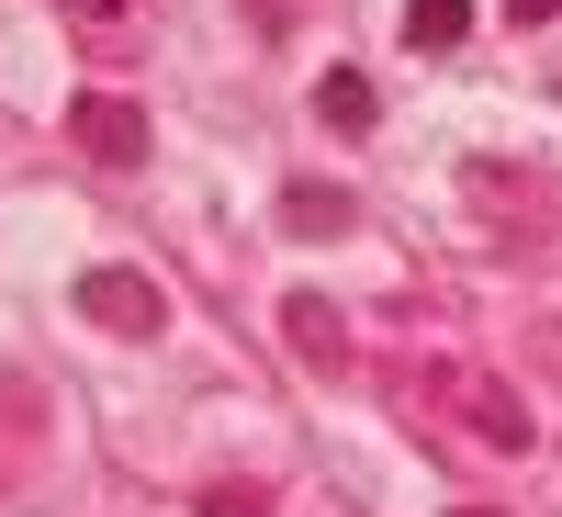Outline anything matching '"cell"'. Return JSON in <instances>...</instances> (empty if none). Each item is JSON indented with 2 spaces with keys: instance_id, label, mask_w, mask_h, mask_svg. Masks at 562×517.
<instances>
[{
  "instance_id": "cell-1",
  "label": "cell",
  "mask_w": 562,
  "mask_h": 517,
  "mask_svg": "<svg viewBox=\"0 0 562 517\" xmlns=\"http://www.w3.org/2000/svg\"><path fill=\"white\" fill-rule=\"evenodd\" d=\"M416 405H439V416H461V428H473L484 450H506V461H529V405H518V383H495V371H473V360H439V371H416L405 383Z\"/></svg>"
},
{
  "instance_id": "cell-2",
  "label": "cell",
  "mask_w": 562,
  "mask_h": 517,
  "mask_svg": "<svg viewBox=\"0 0 562 517\" xmlns=\"http://www.w3.org/2000/svg\"><path fill=\"white\" fill-rule=\"evenodd\" d=\"M68 304L102 326V338H169V293H158L147 270H124V259L79 270V281H68Z\"/></svg>"
},
{
  "instance_id": "cell-3",
  "label": "cell",
  "mask_w": 562,
  "mask_h": 517,
  "mask_svg": "<svg viewBox=\"0 0 562 517\" xmlns=\"http://www.w3.org/2000/svg\"><path fill=\"white\" fill-rule=\"evenodd\" d=\"M68 147L102 169H147V113L124 90H68Z\"/></svg>"
},
{
  "instance_id": "cell-4",
  "label": "cell",
  "mask_w": 562,
  "mask_h": 517,
  "mask_svg": "<svg viewBox=\"0 0 562 517\" xmlns=\"http://www.w3.org/2000/svg\"><path fill=\"white\" fill-rule=\"evenodd\" d=\"M281 338H293L304 371H338L349 360V315L326 304V293H281Z\"/></svg>"
},
{
  "instance_id": "cell-5",
  "label": "cell",
  "mask_w": 562,
  "mask_h": 517,
  "mask_svg": "<svg viewBox=\"0 0 562 517\" xmlns=\"http://www.w3.org/2000/svg\"><path fill=\"white\" fill-rule=\"evenodd\" d=\"M281 225H293V237H349L360 203L338 192V180H293V192H281Z\"/></svg>"
},
{
  "instance_id": "cell-6",
  "label": "cell",
  "mask_w": 562,
  "mask_h": 517,
  "mask_svg": "<svg viewBox=\"0 0 562 517\" xmlns=\"http://www.w3.org/2000/svg\"><path fill=\"white\" fill-rule=\"evenodd\" d=\"M371 113H383V102H371L360 68H326V79H315V124H326V135H360Z\"/></svg>"
},
{
  "instance_id": "cell-7",
  "label": "cell",
  "mask_w": 562,
  "mask_h": 517,
  "mask_svg": "<svg viewBox=\"0 0 562 517\" xmlns=\"http://www.w3.org/2000/svg\"><path fill=\"white\" fill-rule=\"evenodd\" d=\"M461 34H473V0H405V45L416 57H450Z\"/></svg>"
},
{
  "instance_id": "cell-8",
  "label": "cell",
  "mask_w": 562,
  "mask_h": 517,
  "mask_svg": "<svg viewBox=\"0 0 562 517\" xmlns=\"http://www.w3.org/2000/svg\"><path fill=\"white\" fill-rule=\"evenodd\" d=\"M203 517H270V484H203Z\"/></svg>"
},
{
  "instance_id": "cell-9",
  "label": "cell",
  "mask_w": 562,
  "mask_h": 517,
  "mask_svg": "<svg viewBox=\"0 0 562 517\" xmlns=\"http://www.w3.org/2000/svg\"><path fill=\"white\" fill-rule=\"evenodd\" d=\"M68 23H135V0H57Z\"/></svg>"
},
{
  "instance_id": "cell-10",
  "label": "cell",
  "mask_w": 562,
  "mask_h": 517,
  "mask_svg": "<svg viewBox=\"0 0 562 517\" xmlns=\"http://www.w3.org/2000/svg\"><path fill=\"white\" fill-rule=\"evenodd\" d=\"M551 12H562V0H506V23H518V34H529V23H551Z\"/></svg>"
},
{
  "instance_id": "cell-11",
  "label": "cell",
  "mask_w": 562,
  "mask_h": 517,
  "mask_svg": "<svg viewBox=\"0 0 562 517\" xmlns=\"http://www.w3.org/2000/svg\"><path fill=\"white\" fill-rule=\"evenodd\" d=\"M450 517H495V506H450Z\"/></svg>"
}]
</instances>
